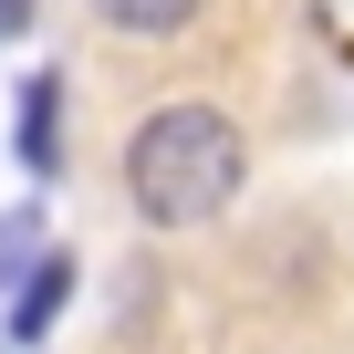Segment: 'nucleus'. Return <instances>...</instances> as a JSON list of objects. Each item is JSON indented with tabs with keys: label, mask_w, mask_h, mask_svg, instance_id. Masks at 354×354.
<instances>
[{
	"label": "nucleus",
	"mask_w": 354,
	"mask_h": 354,
	"mask_svg": "<svg viewBox=\"0 0 354 354\" xmlns=\"http://www.w3.org/2000/svg\"><path fill=\"white\" fill-rule=\"evenodd\" d=\"M240 177H250V146L219 104H156L125 146V188L156 230H198L240 198Z\"/></svg>",
	"instance_id": "nucleus-1"
},
{
	"label": "nucleus",
	"mask_w": 354,
	"mask_h": 354,
	"mask_svg": "<svg viewBox=\"0 0 354 354\" xmlns=\"http://www.w3.org/2000/svg\"><path fill=\"white\" fill-rule=\"evenodd\" d=\"M63 302H73V250H42V261L21 271V302H11V333H21V344H42Z\"/></svg>",
	"instance_id": "nucleus-2"
},
{
	"label": "nucleus",
	"mask_w": 354,
	"mask_h": 354,
	"mask_svg": "<svg viewBox=\"0 0 354 354\" xmlns=\"http://www.w3.org/2000/svg\"><path fill=\"white\" fill-rule=\"evenodd\" d=\"M53 115H63V84H53V73H32V84H21V136H11V146H21V167H42V177L63 167V136H53Z\"/></svg>",
	"instance_id": "nucleus-3"
},
{
	"label": "nucleus",
	"mask_w": 354,
	"mask_h": 354,
	"mask_svg": "<svg viewBox=\"0 0 354 354\" xmlns=\"http://www.w3.org/2000/svg\"><path fill=\"white\" fill-rule=\"evenodd\" d=\"M94 11H104L115 32H177V21L198 11V0H94Z\"/></svg>",
	"instance_id": "nucleus-4"
},
{
	"label": "nucleus",
	"mask_w": 354,
	"mask_h": 354,
	"mask_svg": "<svg viewBox=\"0 0 354 354\" xmlns=\"http://www.w3.org/2000/svg\"><path fill=\"white\" fill-rule=\"evenodd\" d=\"M32 32V0H0V42H21Z\"/></svg>",
	"instance_id": "nucleus-5"
}]
</instances>
